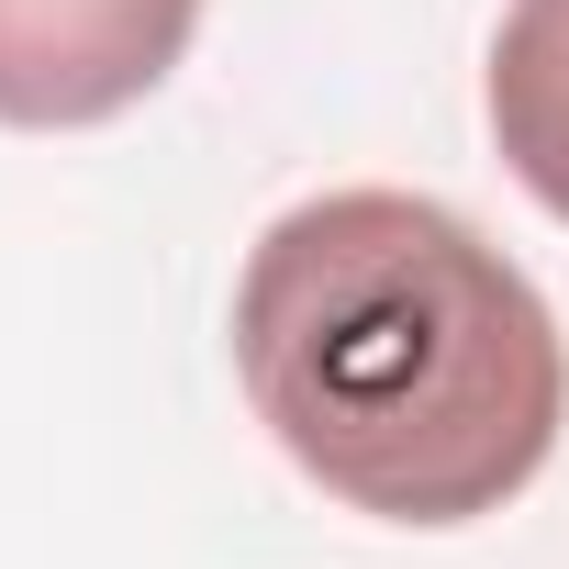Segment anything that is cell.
Returning a JSON list of instances; mask_svg holds the SVG:
<instances>
[{
  "label": "cell",
  "mask_w": 569,
  "mask_h": 569,
  "mask_svg": "<svg viewBox=\"0 0 569 569\" xmlns=\"http://www.w3.org/2000/svg\"><path fill=\"white\" fill-rule=\"evenodd\" d=\"M480 112H491V146L525 179V201L569 223V0H513L502 12Z\"/></svg>",
  "instance_id": "cell-3"
},
{
  "label": "cell",
  "mask_w": 569,
  "mask_h": 569,
  "mask_svg": "<svg viewBox=\"0 0 569 569\" xmlns=\"http://www.w3.org/2000/svg\"><path fill=\"white\" fill-rule=\"evenodd\" d=\"M234 380L313 491L369 525L502 513L569 425L547 291L425 190H313L234 279Z\"/></svg>",
  "instance_id": "cell-1"
},
{
  "label": "cell",
  "mask_w": 569,
  "mask_h": 569,
  "mask_svg": "<svg viewBox=\"0 0 569 569\" xmlns=\"http://www.w3.org/2000/svg\"><path fill=\"white\" fill-rule=\"evenodd\" d=\"M201 34V0H0V123L79 134L134 112Z\"/></svg>",
  "instance_id": "cell-2"
}]
</instances>
